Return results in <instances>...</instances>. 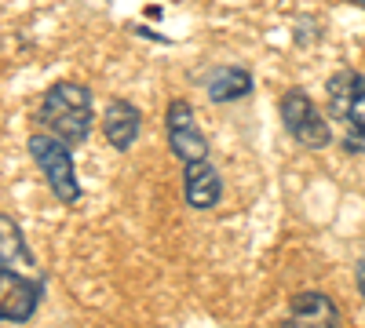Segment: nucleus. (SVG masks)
<instances>
[{"label": "nucleus", "instance_id": "f257e3e1", "mask_svg": "<svg viewBox=\"0 0 365 328\" xmlns=\"http://www.w3.org/2000/svg\"><path fill=\"white\" fill-rule=\"evenodd\" d=\"M37 125L63 139L70 150L88 142L91 135V125H96V106H91V88L88 84H77V80H58L51 84L41 106H37Z\"/></svg>", "mask_w": 365, "mask_h": 328}, {"label": "nucleus", "instance_id": "f03ea898", "mask_svg": "<svg viewBox=\"0 0 365 328\" xmlns=\"http://www.w3.org/2000/svg\"><path fill=\"white\" fill-rule=\"evenodd\" d=\"M325 99H329V113L347 125L344 150L361 154L365 150V77L358 70L332 73L325 84Z\"/></svg>", "mask_w": 365, "mask_h": 328}, {"label": "nucleus", "instance_id": "7ed1b4c3", "mask_svg": "<svg viewBox=\"0 0 365 328\" xmlns=\"http://www.w3.org/2000/svg\"><path fill=\"white\" fill-rule=\"evenodd\" d=\"M29 157H34V164L41 168L44 175V183L51 190L55 201H63V204H77L81 201V183H77V168H73V150L63 142V139H55L48 132H37V135H29Z\"/></svg>", "mask_w": 365, "mask_h": 328}, {"label": "nucleus", "instance_id": "20e7f679", "mask_svg": "<svg viewBox=\"0 0 365 328\" xmlns=\"http://www.w3.org/2000/svg\"><path fill=\"white\" fill-rule=\"evenodd\" d=\"M278 113H282L285 132L303 146V150H325V146H332L329 121L322 117V110L314 106V99L307 92H299V88L285 92L282 102H278Z\"/></svg>", "mask_w": 365, "mask_h": 328}, {"label": "nucleus", "instance_id": "39448f33", "mask_svg": "<svg viewBox=\"0 0 365 328\" xmlns=\"http://www.w3.org/2000/svg\"><path fill=\"white\" fill-rule=\"evenodd\" d=\"M165 128H168V146L172 154L182 164H194V161H208V139L197 128V117L194 106L187 99H172L168 113H165Z\"/></svg>", "mask_w": 365, "mask_h": 328}, {"label": "nucleus", "instance_id": "423d86ee", "mask_svg": "<svg viewBox=\"0 0 365 328\" xmlns=\"http://www.w3.org/2000/svg\"><path fill=\"white\" fill-rule=\"evenodd\" d=\"M44 300V285L26 277L11 266H0V321L8 324H26L29 317L37 314Z\"/></svg>", "mask_w": 365, "mask_h": 328}, {"label": "nucleus", "instance_id": "0eeeda50", "mask_svg": "<svg viewBox=\"0 0 365 328\" xmlns=\"http://www.w3.org/2000/svg\"><path fill=\"white\" fill-rule=\"evenodd\" d=\"M340 307L332 303L325 292H299L292 295L289 314L282 317L278 328H340Z\"/></svg>", "mask_w": 365, "mask_h": 328}, {"label": "nucleus", "instance_id": "6e6552de", "mask_svg": "<svg viewBox=\"0 0 365 328\" xmlns=\"http://www.w3.org/2000/svg\"><path fill=\"white\" fill-rule=\"evenodd\" d=\"M182 201L194 212H208L223 201V175L212 161H194L182 164Z\"/></svg>", "mask_w": 365, "mask_h": 328}, {"label": "nucleus", "instance_id": "1a4fd4ad", "mask_svg": "<svg viewBox=\"0 0 365 328\" xmlns=\"http://www.w3.org/2000/svg\"><path fill=\"white\" fill-rule=\"evenodd\" d=\"M139 128H143L139 106H132L128 99H113L106 106V113H103V135H106V142L113 146L117 154L132 150L135 139H139Z\"/></svg>", "mask_w": 365, "mask_h": 328}, {"label": "nucleus", "instance_id": "9d476101", "mask_svg": "<svg viewBox=\"0 0 365 328\" xmlns=\"http://www.w3.org/2000/svg\"><path fill=\"white\" fill-rule=\"evenodd\" d=\"M252 88H256V80H252V73L245 66H220V70H212L205 77V95H208V102H216V106L249 99Z\"/></svg>", "mask_w": 365, "mask_h": 328}, {"label": "nucleus", "instance_id": "9b49d317", "mask_svg": "<svg viewBox=\"0 0 365 328\" xmlns=\"http://www.w3.org/2000/svg\"><path fill=\"white\" fill-rule=\"evenodd\" d=\"M26 263H34V255H29V245H26L19 223L0 212V266L15 270V266H26Z\"/></svg>", "mask_w": 365, "mask_h": 328}, {"label": "nucleus", "instance_id": "f8f14e48", "mask_svg": "<svg viewBox=\"0 0 365 328\" xmlns=\"http://www.w3.org/2000/svg\"><path fill=\"white\" fill-rule=\"evenodd\" d=\"M354 281H358V292H361V300H365V259L358 263V270H354Z\"/></svg>", "mask_w": 365, "mask_h": 328}, {"label": "nucleus", "instance_id": "ddd939ff", "mask_svg": "<svg viewBox=\"0 0 365 328\" xmlns=\"http://www.w3.org/2000/svg\"><path fill=\"white\" fill-rule=\"evenodd\" d=\"M354 4H358V8H365V0H354Z\"/></svg>", "mask_w": 365, "mask_h": 328}]
</instances>
